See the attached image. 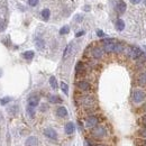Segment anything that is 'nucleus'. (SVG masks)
I'll use <instances>...</instances> for the list:
<instances>
[{
	"label": "nucleus",
	"instance_id": "nucleus-1",
	"mask_svg": "<svg viewBox=\"0 0 146 146\" xmlns=\"http://www.w3.org/2000/svg\"><path fill=\"white\" fill-rule=\"evenodd\" d=\"M116 39H111V38H107L102 40L103 44V50L106 52L110 53V52H115V46H116Z\"/></svg>",
	"mask_w": 146,
	"mask_h": 146
},
{
	"label": "nucleus",
	"instance_id": "nucleus-2",
	"mask_svg": "<svg viewBox=\"0 0 146 146\" xmlns=\"http://www.w3.org/2000/svg\"><path fill=\"white\" fill-rule=\"evenodd\" d=\"M127 53H128V56L131 57V59H138V57L143 56V52L136 46H130L128 48Z\"/></svg>",
	"mask_w": 146,
	"mask_h": 146
},
{
	"label": "nucleus",
	"instance_id": "nucleus-3",
	"mask_svg": "<svg viewBox=\"0 0 146 146\" xmlns=\"http://www.w3.org/2000/svg\"><path fill=\"white\" fill-rule=\"evenodd\" d=\"M79 102L84 107H91L94 105V98L91 96H82L79 98Z\"/></svg>",
	"mask_w": 146,
	"mask_h": 146
},
{
	"label": "nucleus",
	"instance_id": "nucleus-4",
	"mask_svg": "<svg viewBox=\"0 0 146 146\" xmlns=\"http://www.w3.org/2000/svg\"><path fill=\"white\" fill-rule=\"evenodd\" d=\"M106 128L103 126H94L92 129V136L96 138H101L106 135Z\"/></svg>",
	"mask_w": 146,
	"mask_h": 146
},
{
	"label": "nucleus",
	"instance_id": "nucleus-5",
	"mask_svg": "<svg viewBox=\"0 0 146 146\" xmlns=\"http://www.w3.org/2000/svg\"><path fill=\"white\" fill-rule=\"evenodd\" d=\"M144 98H145L144 91H142V90H135L134 91V93H133V100H134V102L140 103V102H142V101L144 100Z\"/></svg>",
	"mask_w": 146,
	"mask_h": 146
},
{
	"label": "nucleus",
	"instance_id": "nucleus-6",
	"mask_svg": "<svg viewBox=\"0 0 146 146\" xmlns=\"http://www.w3.org/2000/svg\"><path fill=\"white\" fill-rule=\"evenodd\" d=\"M98 125V118L96 116H89L86 119V126L88 128H93Z\"/></svg>",
	"mask_w": 146,
	"mask_h": 146
},
{
	"label": "nucleus",
	"instance_id": "nucleus-7",
	"mask_svg": "<svg viewBox=\"0 0 146 146\" xmlns=\"http://www.w3.org/2000/svg\"><path fill=\"white\" fill-rule=\"evenodd\" d=\"M44 135H45L46 137L51 138V140H56L57 138V134L53 128H46V129L44 130Z\"/></svg>",
	"mask_w": 146,
	"mask_h": 146
},
{
	"label": "nucleus",
	"instance_id": "nucleus-8",
	"mask_svg": "<svg viewBox=\"0 0 146 146\" xmlns=\"http://www.w3.org/2000/svg\"><path fill=\"white\" fill-rule=\"evenodd\" d=\"M77 86L82 91H89L91 89V84L89 82H87V81H79V82L77 83Z\"/></svg>",
	"mask_w": 146,
	"mask_h": 146
},
{
	"label": "nucleus",
	"instance_id": "nucleus-9",
	"mask_svg": "<svg viewBox=\"0 0 146 146\" xmlns=\"http://www.w3.org/2000/svg\"><path fill=\"white\" fill-rule=\"evenodd\" d=\"M125 10H126V3H125L123 0H120V1H118L117 2V5H116V11L118 13H124L125 12Z\"/></svg>",
	"mask_w": 146,
	"mask_h": 146
},
{
	"label": "nucleus",
	"instance_id": "nucleus-10",
	"mask_svg": "<svg viewBox=\"0 0 146 146\" xmlns=\"http://www.w3.org/2000/svg\"><path fill=\"white\" fill-rule=\"evenodd\" d=\"M25 145L26 146H37L38 145V140H37L35 136H30L26 140Z\"/></svg>",
	"mask_w": 146,
	"mask_h": 146
},
{
	"label": "nucleus",
	"instance_id": "nucleus-11",
	"mask_svg": "<svg viewBox=\"0 0 146 146\" xmlns=\"http://www.w3.org/2000/svg\"><path fill=\"white\" fill-rule=\"evenodd\" d=\"M38 103H39V98L37 96H33L28 99V106H30V107L35 108L36 106H38Z\"/></svg>",
	"mask_w": 146,
	"mask_h": 146
},
{
	"label": "nucleus",
	"instance_id": "nucleus-12",
	"mask_svg": "<svg viewBox=\"0 0 146 146\" xmlns=\"http://www.w3.org/2000/svg\"><path fill=\"white\" fill-rule=\"evenodd\" d=\"M103 55V51L99 48V47H94V48L92 50V56L94 57V59H101Z\"/></svg>",
	"mask_w": 146,
	"mask_h": 146
},
{
	"label": "nucleus",
	"instance_id": "nucleus-13",
	"mask_svg": "<svg viewBox=\"0 0 146 146\" xmlns=\"http://www.w3.org/2000/svg\"><path fill=\"white\" fill-rule=\"evenodd\" d=\"M64 130H65V133L67 135H71L74 133V130H75V127H74V124L73 123H67L65 125V127H64Z\"/></svg>",
	"mask_w": 146,
	"mask_h": 146
},
{
	"label": "nucleus",
	"instance_id": "nucleus-14",
	"mask_svg": "<svg viewBox=\"0 0 146 146\" xmlns=\"http://www.w3.org/2000/svg\"><path fill=\"white\" fill-rule=\"evenodd\" d=\"M56 115L59 117H66L67 116V110H66V108L65 107H59L57 108V110H56Z\"/></svg>",
	"mask_w": 146,
	"mask_h": 146
},
{
	"label": "nucleus",
	"instance_id": "nucleus-15",
	"mask_svg": "<svg viewBox=\"0 0 146 146\" xmlns=\"http://www.w3.org/2000/svg\"><path fill=\"white\" fill-rule=\"evenodd\" d=\"M115 25H116V29L118 32H121V30H124V28H125V23H124V20H121V19H118Z\"/></svg>",
	"mask_w": 146,
	"mask_h": 146
},
{
	"label": "nucleus",
	"instance_id": "nucleus-16",
	"mask_svg": "<svg viewBox=\"0 0 146 146\" xmlns=\"http://www.w3.org/2000/svg\"><path fill=\"white\" fill-rule=\"evenodd\" d=\"M75 71L77 74H81L82 72H84V64L82 62H78L75 65Z\"/></svg>",
	"mask_w": 146,
	"mask_h": 146
},
{
	"label": "nucleus",
	"instance_id": "nucleus-17",
	"mask_svg": "<svg viewBox=\"0 0 146 146\" xmlns=\"http://www.w3.org/2000/svg\"><path fill=\"white\" fill-rule=\"evenodd\" d=\"M48 101L51 103H62V99L57 96H51L48 98Z\"/></svg>",
	"mask_w": 146,
	"mask_h": 146
},
{
	"label": "nucleus",
	"instance_id": "nucleus-18",
	"mask_svg": "<svg viewBox=\"0 0 146 146\" xmlns=\"http://www.w3.org/2000/svg\"><path fill=\"white\" fill-rule=\"evenodd\" d=\"M40 15H42V18L44 20H47L50 18V16H51V12H50L48 9H43L42 12H40Z\"/></svg>",
	"mask_w": 146,
	"mask_h": 146
},
{
	"label": "nucleus",
	"instance_id": "nucleus-19",
	"mask_svg": "<svg viewBox=\"0 0 146 146\" xmlns=\"http://www.w3.org/2000/svg\"><path fill=\"white\" fill-rule=\"evenodd\" d=\"M138 83H140L141 86H146V72L138 77Z\"/></svg>",
	"mask_w": 146,
	"mask_h": 146
},
{
	"label": "nucleus",
	"instance_id": "nucleus-20",
	"mask_svg": "<svg viewBox=\"0 0 146 146\" xmlns=\"http://www.w3.org/2000/svg\"><path fill=\"white\" fill-rule=\"evenodd\" d=\"M35 44H36V47H37L38 50H43L44 46H45V43H44V40L40 39V38H37L36 42H35Z\"/></svg>",
	"mask_w": 146,
	"mask_h": 146
},
{
	"label": "nucleus",
	"instance_id": "nucleus-21",
	"mask_svg": "<svg viewBox=\"0 0 146 146\" xmlns=\"http://www.w3.org/2000/svg\"><path fill=\"white\" fill-rule=\"evenodd\" d=\"M23 56L25 60H32L34 57V52L33 51H27V52H25L23 54Z\"/></svg>",
	"mask_w": 146,
	"mask_h": 146
},
{
	"label": "nucleus",
	"instance_id": "nucleus-22",
	"mask_svg": "<svg viewBox=\"0 0 146 146\" xmlns=\"http://www.w3.org/2000/svg\"><path fill=\"white\" fill-rule=\"evenodd\" d=\"M50 84L53 89H57V81L55 79V77H51L50 78Z\"/></svg>",
	"mask_w": 146,
	"mask_h": 146
},
{
	"label": "nucleus",
	"instance_id": "nucleus-23",
	"mask_svg": "<svg viewBox=\"0 0 146 146\" xmlns=\"http://www.w3.org/2000/svg\"><path fill=\"white\" fill-rule=\"evenodd\" d=\"M72 44H69V45L66 46V48H65V51H64V54H63V59H65V57L69 55L70 54V52H71V50H72Z\"/></svg>",
	"mask_w": 146,
	"mask_h": 146
},
{
	"label": "nucleus",
	"instance_id": "nucleus-24",
	"mask_svg": "<svg viewBox=\"0 0 146 146\" xmlns=\"http://www.w3.org/2000/svg\"><path fill=\"white\" fill-rule=\"evenodd\" d=\"M60 86H61V89H62V91L64 93H65V94L69 93V87H67V84L65 82H61Z\"/></svg>",
	"mask_w": 146,
	"mask_h": 146
},
{
	"label": "nucleus",
	"instance_id": "nucleus-25",
	"mask_svg": "<svg viewBox=\"0 0 146 146\" xmlns=\"http://www.w3.org/2000/svg\"><path fill=\"white\" fill-rule=\"evenodd\" d=\"M70 32V27L69 26H63L62 28L60 29V34L61 35H65V34H67Z\"/></svg>",
	"mask_w": 146,
	"mask_h": 146
},
{
	"label": "nucleus",
	"instance_id": "nucleus-26",
	"mask_svg": "<svg viewBox=\"0 0 146 146\" xmlns=\"http://www.w3.org/2000/svg\"><path fill=\"white\" fill-rule=\"evenodd\" d=\"M27 113H28V115H29L30 117H34V116H35V111H34V107H30V106L27 107Z\"/></svg>",
	"mask_w": 146,
	"mask_h": 146
},
{
	"label": "nucleus",
	"instance_id": "nucleus-27",
	"mask_svg": "<svg viewBox=\"0 0 146 146\" xmlns=\"http://www.w3.org/2000/svg\"><path fill=\"white\" fill-rule=\"evenodd\" d=\"M136 144L138 146H146V138H144V140H137Z\"/></svg>",
	"mask_w": 146,
	"mask_h": 146
},
{
	"label": "nucleus",
	"instance_id": "nucleus-28",
	"mask_svg": "<svg viewBox=\"0 0 146 146\" xmlns=\"http://www.w3.org/2000/svg\"><path fill=\"white\" fill-rule=\"evenodd\" d=\"M11 101V98H9V97H6V98H3V99H1V101H0V103L1 105H6V103H8Z\"/></svg>",
	"mask_w": 146,
	"mask_h": 146
},
{
	"label": "nucleus",
	"instance_id": "nucleus-29",
	"mask_svg": "<svg viewBox=\"0 0 146 146\" xmlns=\"http://www.w3.org/2000/svg\"><path fill=\"white\" fill-rule=\"evenodd\" d=\"M28 3L32 7H35V6L38 5V0H28Z\"/></svg>",
	"mask_w": 146,
	"mask_h": 146
},
{
	"label": "nucleus",
	"instance_id": "nucleus-30",
	"mask_svg": "<svg viewBox=\"0 0 146 146\" xmlns=\"http://www.w3.org/2000/svg\"><path fill=\"white\" fill-rule=\"evenodd\" d=\"M140 135L142 137H144V138H146V127L145 128H143L141 131H140Z\"/></svg>",
	"mask_w": 146,
	"mask_h": 146
},
{
	"label": "nucleus",
	"instance_id": "nucleus-31",
	"mask_svg": "<svg viewBox=\"0 0 146 146\" xmlns=\"http://www.w3.org/2000/svg\"><path fill=\"white\" fill-rule=\"evenodd\" d=\"M141 121H142V124H143L144 126L146 127V115H145V116H143V117L141 118Z\"/></svg>",
	"mask_w": 146,
	"mask_h": 146
},
{
	"label": "nucleus",
	"instance_id": "nucleus-32",
	"mask_svg": "<svg viewBox=\"0 0 146 146\" xmlns=\"http://www.w3.org/2000/svg\"><path fill=\"white\" fill-rule=\"evenodd\" d=\"M97 35L99 36V37H103V36H105V34H103L102 30H97Z\"/></svg>",
	"mask_w": 146,
	"mask_h": 146
},
{
	"label": "nucleus",
	"instance_id": "nucleus-33",
	"mask_svg": "<svg viewBox=\"0 0 146 146\" xmlns=\"http://www.w3.org/2000/svg\"><path fill=\"white\" fill-rule=\"evenodd\" d=\"M82 35H84V30H80L79 33L75 34V37H80V36H82Z\"/></svg>",
	"mask_w": 146,
	"mask_h": 146
},
{
	"label": "nucleus",
	"instance_id": "nucleus-34",
	"mask_svg": "<svg viewBox=\"0 0 146 146\" xmlns=\"http://www.w3.org/2000/svg\"><path fill=\"white\" fill-rule=\"evenodd\" d=\"M142 0H130V2L133 3V5H137V3H140Z\"/></svg>",
	"mask_w": 146,
	"mask_h": 146
},
{
	"label": "nucleus",
	"instance_id": "nucleus-35",
	"mask_svg": "<svg viewBox=\"0 0 146 146\" xmlns=\"http://www.w3.org/2000/svg\"><path fill=\"white\" fill-rule=\"evenodd\" d=\"M86 146H91V144L89 143V142H86Z\"/></svg>",
	"mask_w": 146,
	"mask_h": 146
},
{
	"label": "nucleus",
	"instance_id": "nucleus-36",
	"mask_svg": "<svg viewBox=\"0 0 146 146\" xmlns=\"http://www.w3.org/2000/svg\"><path fill=\"white\" fill-rule=\"evenodd\" d=\"M96 146H106V145H103V144H98V145H96Z\"/></svg>",
	"mask_w": 146,
	"mask_h": 146
},
{
	"label": "nucleus",
	"instance_id": "nucleus-37",
	"mask_svg": "<svg viewBox=\"0 0 146 146\" xmlns=\"http://www.w3.org/2000/svg\"><path fill=\"white\" fill-rule=\"evenodd\" d=\"M145 110H146V103H145Z\"/></svg>",
	"mask_w": 146,
	"mask_h": 146
},
{
	"label": "nucleus",
	"instance_id": "nucleus-38",
	"mask_svg": "<svg viewBox=\"0 0 146 146\" xmlns=\"http://www.w3.org/2000/svg\"><path fill=\"white\" fill-rule=\"evenodd\" d=\"M0 75H1V71H0Z\"/></svg>",
	"mask_w": 146,
	"mask_h": 146
},
{
	"label": "nucleus",
	"instance_id": "nucleus-39",
	"mask_svg": "<svg viewBox=\"0 0 146 146\" xmlns=\"http://www.w3.org/2000/svg\"><path fill=\"white\" fill-rule=\"evenodd\" d=\"M145 50H146V46H145Z\"/></svg>",
	"mask_w": 146,
	"mask_h": 146
},
{
	"label": "nucleus",
	"instance_id": "nucleus-40",
	"mask_svg": "<svg viewBox=\"0 0 146 146\" xmlns=\"http://www.w3.org/2000/svg\"><path fill=\"white\" fill-rule=\"evenodd\" d=\"M145 2H146V0H145Z\"/></svg>",
	"mask_w": 146,
	"mask_h": 146
}]
</instances>
